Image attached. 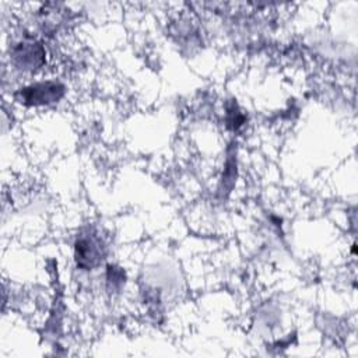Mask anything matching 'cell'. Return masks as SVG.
Here are the masks:
<instances>
[{
    "mask_svg": "<svg viewBox=\"0 0 358 358\" xmlns=\"http://www.w3.org/2000/svg\"><path fill=\"white\" fill-rule=\"evenodd\" d=\"M64 95V85L59 81H41L15 92V99L24 105L36 106L59 101Z\"/></svg>",
    "mask_w": 358,
    "mask_h": 358,
    "instance_id": "2",
    "label": "cell"
},
{
    "mask_svg": "<svg viewBox=\"0 0 358 358\" xmlns=\"http://www.w3.org/2000/svg\"><path fill=\"white\" fill-rule=\"evenodd\" d=\"M11 59L20 69L34 70L43 64L45 62V49L38 41L24 39L20 41L11 52Z\"/></svg>",
    "mask_w": 358,
    "mask_h": 358,
    "instance_id": "3",
    "label": "cell"
},
{
    "mask_svg": "<svg viewBox=\"0 0 358 358\" xmlns=\"http://www.w3.org/2000/svg\"><path fill=\"white\" fill-rule=\"evenodd\" d=\"M74 257L80 268L92 270L105 257V245L92 231L78 235L74 245Z\"/></svg>",
    "mask_w": 358,
    "mask_h": 358,
    "instance_id": "1",
    "label": "cell"
},
{
    "mask_svg": "<svg viewBox=\"0 0 358 358\" xmlns=\"http://www.w3.org/2000/svg\"><path fill=\"white\" fill-rule=\"evenodd\" d=\"M243 120H245V117L239 112L236 105H232L231 108H228V112H227V124H228V127L236 130L238 127H241L243 124Z\"/></svg>",
    "mask_w": 358,
    "mask_h": 358,
    "instance_id": "4",
    "label": "cell"
},
{
    "mask_svg": "<svg viewBox=\"0 0 358 358\" xmlns=\"http://www.w3.org/2000/svg\"><path fill=\"white\" fill-rule=\"evenodd\" d=\"M106 278H108V282L112 284V288H119L124 282L123 271L119 267H115V266L108 267Z\"/></svg>",
    "mask_w": 358,
    "mask_h": 358,
    "instance_id": "5",
    "label": "cell"
}]
</instances>
